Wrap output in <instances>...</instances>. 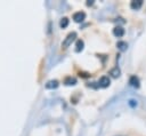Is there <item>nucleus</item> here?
I'll return each mask as SVG.
<instances>
[{
  "instance_id": "1",
  "label": "nucleus",
  "mask_w": 146,
  "mask_h": 136,
  "mask_svg": "<svg viewBox=\"0 0 146 136\" xmlns=\"http://www.w3.org/2000/svg\"><path fill=\"white\" fill-rule=\"evenodd\" d=\"M75 38H76V33H75V32L68 33V34L66 35V38L64 39V41H63V43H62V47H63L64 49L68 48V47L72 45V42L75 40Z\"/></svg>"
},
{
  "instance_id": "2",
  "label": "nucleus",
  "mask_w": 146,
  "mask_h": 136,
  "mask_svg": "<svg viewBox=\"0 0 146 136\" xmlns=\"http://www.w3.org/2000/svg\"><path fill=\"white\" fill-rule=\"evenodd\" d=\"M86 18V14L83 11H76L73 14V21L76 22V23H81L83 22Z\"/></svg>"
},
{
  "instance_id": "3",
  "label": "nucleus",
  "mask_w": 146,
  "mask_h": 136,
  "mask_svg": "<svg viewBox=\"0 0 146 136\" xmlns=\"http://www.w3.org/2000/svg\"><path fill=\"white\" fill-rule=\"evenodd\" d=\"M110 83H111V80H110V78H108L107 75L102 77V78L99 79V81H98V86H99L100 88H106V87L110 86Z\"/></svg>"
},
{
  "instance_id": "4",
  "label": "nucleus",
  "mask_w": 146,
  "mask_h": 136,
  "mask_svg": "<svg viewBox=\"0 0 146 136\" xmlns=\"http://www.w3.org/2000/svg\"><path fill=\"white\" fill-rule=\"evenodd\" d=\"M113 34H114L115 37H117V38H121V37L124 34V29H123L122 26H115V27L113 29Z\"/></svg>"
},
{
  "instance_id": "5",
  "label": "nucleus",
  "mask_w": 146,
  "mask_h": 136,
  "mask_svg": "<svg viewBox=\"0 0 146 136\" xmlns=\"http://www.w3.org/2000/svg\"><path fill=\"white\" fill-rule=\"evenodd\" d=\"M129 83H130L132 87H135V88H138V87L140 86V85H139V79H138L136 75H131V77H130Z\"/></svg>"
},
{
  "instance_id": "6",
  "label": "nucleus",
  "mask_w": 146,
  "mask_h": 136,
  "mask_svg": "<svg viewBox=\"0 0 146 136\" xmlns=\"http://www.w3.org/2000/svg\"><path fill=\"white\" fill-rule=\"evenodd\" d=\"M58 87V81L57 80H50L46 83V88L47 89H55Z\"/></svg>"
},
{
  "instance_id": "7",
  "label": "nucleus",
  "mask_w": 146,
  "mask_h": 136,
  "mask_svg": "<svg viewBox=\"0 0 146 136\" xmlns=\"http://www.w3.org/2000/svg\"><path fill=\"white\" fill-rule=\"evenodd\" d=\"M141 5H143V1L141 0H133V1H131L130 7L136 10V9H139L141 7Z\"/></svg>"
},
{
  "instance_id": "8",
  "label": "nucleus",
  "mask_w": 146,
  "mask_h": 136,
  "mask_svg": "<svg viewBox=\"0 0 146 136\" xmlns=\"http://www.w3.org/2000/svg\"><path fill=\"white\" fill-rule=\"evenodd\" d=\"M83 47H84V42L82 41V40H76V43H75V51L76 53H80L82 49H83Z\"/></svg>"
},
{
  "instance_id": "9",
  "label": "nucleus",
  "mask_w": 146,
  "mask_h": 136,
  "mask_svg": "<svg viewBox=\"0 0 146 136\" xmlns=\"http://www.w3.org/2000/svg\"><path fill=\"white\" fill-rule=\"evenodd\" d=\"M120 69L116 66V67H114V69H112L111 71H110V74L113 77V78H119L120 77Z\"/></svg>"
},
{
  "instance_id": "10",
  "label": "nucleus",
  "mask_w": 146,
  "mask_h": 136,
  "mask_svg": "<svg viewBox=\"0 0 146 136\" xmlns=\"http://www.w3.org/2000/svg\"><path fill=\"white\" fill-rule=\"evenodd\" d=\"M64 82H65V85H67V86H73V85L76 83V79H75V78H72V77H67Z\"/></svg>"
},
{
  "instance_id": "11",
  "label": "nucleus",
  "mask_w": 146,
  "mask_h": 136,
  "mask_svg": "<svg viewBox=\"0 0 146 136\" xmlns=\"http://www.w3.org/2000/svg\"><path fill=\"white\" fill-rule=\"evenodd\" d=\"M116 47H117L121 51H123V50H125V49H127L128 43H127V42H124V41H119V42L116 43Z\"/></svg>"
},
{
  "instance_id": "12",
  "label": "nucleus",
  "mask_w": 146,
  "mask_h": 136,
  "mask_svg": "<svg viewBox=\"0 0 146 136\" xmlns=\"http://www.w3.org/2000/svg\"><path fill=\"white\" fill-rule=\"evenodd\" d=\"M67 25H68V18L67 17H63L60 19V22H59V26L62 29H65V27H67Z\"/></svg>"
}]
</instances>
